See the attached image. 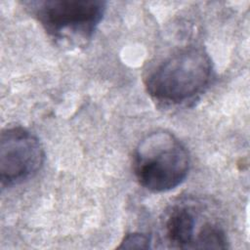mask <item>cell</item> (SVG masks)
<instances>
[{"label": "cell", "instance_id": "5b68a950", "mask_svg": "<svg viewBox=\"0 0 250 250\" xmlns=\"http://www.w3.org/2000/svg\"><path fill=\"white\" fill-rule=\"evenodd\" d=\"M198 216L193 207L180 204L173 206L164 217L162 233L169 248L197 249L202 232L211 222L198 226Z\"/></svg>", "mask_w": 250, "mask_h": 250}, {"label": "cell", "instance_id": "8992f818", "mask_svg": "<svg viewBox=\"0 0 250 250\" xmlns=\"http://www.w3.org/2000/svg\"><path fill=\"white\" fill-rule=\"evenodd\" d=\"M150 239L148 236L134 232L127 234L124 239L122 240L121 244L119 245V248H149L150 247Z\"/></svg>", "mask_w": 250, "mask_h": 250}, {"label": "cell", "instance_id": "3957f363", "mask_svg": "<svg viewBox=\"0 0 250 250\" xmlns=\"http://www.w3.org/2000/svg\"><path fill=\"white\" fill-rule=\"evenodd\" d=\"M106 3L99 0H47L31 3L44 29L58 39L87 40L103 20Z\"/></svg>", "mask_w": 250, "mask_h": 250}, {"label": "cell", "instance_id": "6da1fadb", "mask_svg": "<svg viewBox=\"0 0 250 250\" xmlns=\"http://www.w3.org/2000/svg\"><path fill=\"white\" fill-rule=\"evenodd\" d=\"M209 55L199 47H188L159 62L146 76V88L154 99L181 104L201 94L212 76Z\"/></svg>", "mask_w": 250, "mask_h": 250}, {"label": "cell", "instance_id": "277c9868", "mask_svg": "<svg viewBox=\"0 0 250 250\" xmlns=\"http://www.w3.org/2000/svg\"><path fill=\"white\" fill-rule=\"evenodd\" d=\"M44 149L36 136L22 127L6 128L0 139V179L2 186L21 184L41 169Z\"/></svg>", "mask_w": 250, "mask_h": 250}, {"label": "cell", "instance_id": "7a4b0ae2", "mask_svg": "<svg viewBox=\"0 0 250 250\" xmlns=\"http://www.w3.org/2000/svg\"><path fill=\"white\" fill-rule=\"evenodd\" d=\"M190 160L182 142L166 131H155L138 144L133 170L142 187L152 192L171 190L187 178Z\"/></svg>", "mask_w": 250, "mask_h": 250}]
</instances>
